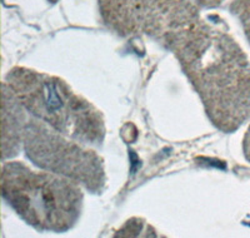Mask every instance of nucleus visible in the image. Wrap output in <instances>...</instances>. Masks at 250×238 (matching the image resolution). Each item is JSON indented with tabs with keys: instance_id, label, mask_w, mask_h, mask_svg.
<instances>
[{
	"instance_id": "nucleus-5",
	"label": "nucleus",
	"mask_w": 250,
	"mask_h": 238,
	"mask_svg": "<svg viewBox=\"0 0 250 238\" xmlns=\"http://www.w3.org/2000/svg\"><path fill=\"white\" fill-rule=\"evenodd\" d=\"M23 149L40 169L66 177L95 194L105 188L104 161L95 150L31 116L24 131Z\"/></svg>"
},
{
	"instance_id": "nucleus-4",
	"label": "nucleus",
	"mask_w": 250,
	"mask_h": 238,
	"mask_svg": "<svg viewBox=\"0 0 250 238\" xmlns=\"http://www.w3.org/2000/svg\"><path fill=\"white\" fill-rule=\"evenodd\" d=\"M103 23L123 38L149 37L174 53L205 20L190 0H98Z\"/></svg>"
},
{
	"instance_id": "nucleus-7",
	"label": "nucleus",
	"mask_w": 250,
	"mask_h": 238,
	"mask_svg": "<svg viewBox=\"0 0 250 238\" xmlns=\"http://www.w3.org/2000/svg\"><path fill=\"white\" fill-rule=\"evenodd\" d=\"M229 10L239 19L245 37L250 43V0H233Z\"/></svg>"
},
{
	"instance_id": "nucleus-9",
	"label": "nucleus",
	"mask_w": 250,
	"mask_h": 238,
	"mask_svg": "<svg viewBox=\"0 0 250 238\" xmlns=\"http://www.w3.org/2000/svg\"><path fill=\"white\" fill-rule=\"evenodd\" d=\"M243 153H244L247 161L250 163V124L245 132L244 139H243Z\"/></svg>"
},
{
	"instance_id": "nucleus-6",
	"label": "nucleus",
	"mask_w": 250,
	"mask_h": 238,
	"mask_svg": "<svg viewBox=\"0 0 250 238\" xmlns=\"http://www.w3.org/2000/svg\"><path fill=\"white\" fill-rule=\"evenodd\" d=\"M30 114L19 102L10 87L3 83L1 103V161L5 162L19 153L23 148L24 131Z\"/></svg>"
},
{
	"instance_id": "nucleus-1",
	"label": "nucleus",
	"mask_w": 250,
	"mask_h": 238,
	"mask_svg": "<svg viewBox=\"0 0 250 238\" xmlns=\"http://www.w3.org/2000/svg\"><path fill=\"white\" fill-rule=\"evenodd\" d=\"M211 124L234 133L250 119V62L227 31L204 22L174 51Z\"/></svg>"
},
{
	"instance_id": "nucleus-8",
	"label": "nucleus",
	"mask_w": 250,
	"mask_h": 238,
	"mask_svg": "<svg viewBox=\"0 0 250 238\" xmlns=\"http://www.w3.org/2000/svg\"><path fill=\"white\" fill-rule=\"evenodd\" d=\"M225 0H194V3L198 6H202V8L207 9H214L218 8V6L222 5Z\"/></svg>"
},
{
	"instance_id": "nucleus-2",
	"label": "nucleus",
	"mask_w": 250,
	"mask_h": 238,
	"mask_svg": "<svg viewBox=\"0 0 250 238\" xmlns=\"http://www.w3.org/2000/svg\"><path fill=\"white\" fill-rule=\"evenodd\" d=\"M1 196L39 232H68L79 221L84 203V192L77 182L49 170L33 169L19 161L3 162Z\"/></svg>"
},
{
	"instance_id": "nucleus-10",
	"label": "nucleus",
	"mask_w": 250,
	"mask_h": 238,
	"mask_svg": "<svg viewBox=\"0 0 250 238\" xmlns=\"http://www.w3.org/2000/svg\"><path fill=\"white\" fill-rule=\"evenodd\" d=\"M49 3H51V4H55V3H58V1H59V0H48Z\"/></svg>"
},
{
	"instance_id": "nucleus-3",
	"label": "nucleus",
	"mask_w": 250,
	"mask_h": 238,
	"mask_svg": "<svg viewBox=\"0 0 250 238\" xmlns=\"http://www.w3.org/2000/svg\"><path fill=\"white\" fill-rule=\"evenodd\" d=\"M5 83L31 117L83 144H103L106 129L102 112L64 79L14 67L6 73Z\"/></svg>"
}]
</instances>
